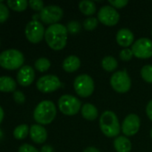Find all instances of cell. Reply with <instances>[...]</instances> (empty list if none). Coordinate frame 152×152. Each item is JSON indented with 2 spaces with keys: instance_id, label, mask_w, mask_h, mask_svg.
<instances>
[{
  "instance_id": "cell-37",
  "label": "cell",
  "mask_w": 152,
  "mask_h": 152,
  "mask_svg": "<svg viewBox=\"0 0 152 152\" xmlns=\"http://www.w3.org/2000/svg\"><path fill=\"white\" fill-rule=\"evenodd\" d=\"M83 152H100L97 148H95V147H88V148H86Z\"/></svg>"
},
{
  "instance_id": "cell-34",
  "label": "cell",
  "mask_w": 152,
  "mask_h": 152,
  "mask_svg": "<svg viewBox=\"0 0 152 152\" xmlns=\"http://www.w3.org/2000/svg\"><path fill=\"white\" fill-rule=\"evenodd\" d=\"M18 152H39L35 147H33L30 144L28 143H24L22 145H21L19 147Z\"/></svg>"
},
{
  "instance_id": "cell-16",
  "label": "cell",
  "mask_w": 152,
  "mask_h": 152,
  "mask_svg": "<svg viewBox=\"0 0 152 152\" xmlns=\"http://www.w3.org/2000/svg\"><path fill=\"white\" fill-rule=\"evenodd\" d=\"M30 136L35 143L41 144L47 141V132L43 126L36 124L30 127Z\"/></svg>"
},
{
  "instance_id": "cell-15",
  "label": "cell",
  "mask_w": 152,
  "mask_h": 152,
  "mask_svg": "<svg viewBox=\"0 0 152 152\" xmlns=\"http://www.w3.org/2000/svg\"><path fill=\"white\" fill-rule=\"evenodd\" d=\"M116 40L120 46L128 48L134 43V35L129 28H120L116 33Z\"/></svg>"
},
{
  "instance_id": "cell-26",
  "label": "cell",
  "mask_w": 152,
  "mask_h": 152,
  "mask_svg": "<svg viewBox=\"0 0 152 152\" xmlns=\"http://www.w3.org/2000/svg\"><path fill=\"white\" fill-rule=\"evenodd\" d=\"M141 76L144 81L152 84V65H145L141 69Z\"/></svg>"
},
{
  "instance_id": "cell-25",
  "label": "cell",
  "mask_w": 152,
  "mask_h": 152,
  "mask_svg": "<svg viewBox=\"0 0 152 152\" xmlns=\"http://www.w3.org/2000/svg\"><path fill=\"white\" fill-rule=\"evenodd\" d=\"M34 66H35V69L39 71V72H45L47 70L49 69L50 66H51V63H50V61L45 57H41V58H39L35 63H34Z\"/></svg>"
},
{
  "instance_id": "cell-40",
  "label": "cell",
  "mask_w": 152,
  "mask_h": 152,
  "mask_svg": "<svg viewBox=\"0 0 152 152\" xmlns=\"http://www.w3.org/2000/svg\"><path fill=\"white\" fill-rule=\"evenodd\" d=\"M151 139H152V129H151Z\"/></svg>"
},
{
  "instance_id": "cell-6",
  "label": "cell",
  "mask_w": 152,
  "mask_h": 152,
  "mask_svg": "<svg viewBox=\"0 0 152 152\" xmlns=\"http://www.w3.org/2000/svg\"><path fill=\"white\" fill-rule=\"evenodd\" d=\"M73 87L76 94L82 98L90 96L95 89L94 81L90 76L87 74L79 75L73 82Z\"/></svg>"
},
{
  "instance_id": "cell-3",
  "label": "cell",
  "mask_w": 152,
  "mask_h": 152,
  "mask_svg": "<svg viewBox=\"0 0 152 152\" xmlns=\"http://www.w3.org/2000/svg\"><path fill=\"white\" fill-rule=\"evenodd\" d=\"M56 116V107L51 101H42L35 108L33 111L34 120L39 125H48L55 119Z\"/></svg>"
},
{
  "instance_id": "cell-21",
  "label": "cell",
  "mask_w": 152,
  "mask_h": 152,
  "mask_svg": "<svg viewBox=\"0 0 152 152\" xmlns=\"http://www.w3.org/2000/svg\"><path fill=\"white\" fill-rule=\"evenodd\" d=\"M79 10L81 12L86 16H91L96 12V4L93 1L90 0H83L79 3Z\"/></svg>"
},
{
  "instance_id": "cell-1",
  "label": "cell",
  "mask_w": 152,
  "mask_h": 152,
  "mask_svg": "<svg viewBox=\"0 0 152 152\" xmlns=\"http://www.w3.org/2000/svg\"><path fill=\"white\" fill-rule=\"evenodd\" d=\"M44 37L47 45L51 49L55 51H60L66 45L68 31L65 25L56 23L50 25L46 29Z\"/></svg>"
},
{
  "instance_id": "cell-23",
  "label": "cell",
  "mask_w": 152,
  "mask_h": 152,
  "mask_svg": "<svg viewBox=\"0 0 152 152\" xmlns=\"http://www.w3.org/2000/svg\"><path fill=\"white\" fill-rule=\"evenodd\" d=\"M30 133V127L26 124L20 125L16 126L13 130V137L17 140H23L27 137L28 134Z\"/></svg>"
},
{
  "instance_id": "cell-8",
  "label": "cell",
  "mask_w": 152,
  "mask_h": 152,
  "mask_svg": "<svg viewBox=\"0 0 152 152\" xmlns=\"http://www.w3.org/2000/svg\"><path fill=\"white\" fill-rule=\"evenodd\" d=\"M45 31L44 26L40 21L32 20L27 23L24 33L28 41L32 44H38L45 37Z\"/></svg>"
},
{
  "instance_id": "cell-20",
  "label": "cell",
  "mask_w": 152,
  "mask_h": 152,
  "mask_svg": "<svg viewBox=\"0 0 152 152\" xmlns=\"http://www.w3.org/2000/svg\"><path fill=\"white\" fill-rule=\"evenodd\" d=\"M16 89V82L13 78L8 76L0 77V92L12 93Z\"/></svg>"
},
{
  "instance_id": "cell-9",
  "label": "cell",
  "mask_w": 152,
  "mask_h": 152,
  "mask_svg": "<svg viewBox=\"0 0 152 152\" xmlns=\"http://www.w3.org/2000/svg\"><path fill=\"white\" fill-rule=\"evenodd\" d=\"M64 12L62 8L58 5L51 4L45 6L43 10L39 12V19L45 24H56L63 17Z\"/></svg>"
},
{
  "instance_id": "cell-11",
  "label": "cell",
  "mask_w": 152,
  "mask_h": 152,
  "mask_svg": "<svg viewBox=\"0 0 152 152\" xmlns=\"http://www.w3.org/2000/svg\"><path fill=\"white\" fill-rule=\"evenodd\" d=\"M37 88L44 94H48L56 91L61 87L62 84L58 77L55 75H45L40 77L37 81Z\"/></svg>"
},
{
  "instance_id": "cell-36",
  "label": "cell",
  "mask_w": 152,
  "mask_h": 152,
  "mask_svg": "<svg viewBox=\"0 0 152 152\" xmlns=\"http://www.w3.org/2000/svg\"><path fill=\"white\" fill-rule=\"evenodd\" d=\"M40 152H54V149L51 146H49V145H44L41 148Z\"/></svg>"
},
{
  "instance_id": "cell-38",
  "label": "cell",
  "mask_w": 152,
  "mask_h": 152,
  "mask_svg": "<svg viewBox=\"0 0 152 152\" xmlns=\"http://www.w3.org/2000/svg\"><path fill=\"white\" fill-rule=\"evenodd\" d=\"M4 112L3 108L0 106V124L2 123V121H3V119H4Z\"/></svg>"
},
{
  "instance_id": "cell-30",
  "label": "cell",
  "mask_w": 152,
  "mask_h": 152,
  "mask_svg": "<svg viewBox=\"0 0 152 152\" xmlns=\"http://www.w3.org/2000/svg\"><path fill=\"white\" fill-rule=\"evenodd\" d=\"M119 57L122 61H128L130 60H132V58L133 57V53L132 51V49H129V48H125L123 49L120 53H119Z\"/></svg>"
},
{
  "instance_id": "cell-12",
  "label": "cell",
  "mask_w": 152,
  "mask_h": 152,
  "mask_svg": "<svg viewBox=\"0 0 152 152\" xmlns=\"http://www.w3.org/2000/svg\"><path fill=\"white\" fill-rule=\"evenodd\" d=\"M98 20L106 26H115L120 20V15L116 8L111 5L102 6L98 12Z\"/></svg>"
},
{
  "instance_id": "cell-4",
  "label": "cell",
  "mask_w": 152,
  "mask_h": 152,
  "mask_svg": "<svg viewBox=\"0 0 152 152\" xmlns=\"http://www.w3.org/2000/svg\"><path fill=\"white\" fill-rule=\"evenodd\" d=\"M24 63V56L17 49H6L0 53V66L3 69L13 70L21 69Z\"/></svg>"
},
{
  "instance_id": "cell-27",
  "label": "cell",
  "mask_w": 152,
  "mask_h": 152,
  "mask_svg": "<svg viewBox=\"0 0 152 152\" xmlns=\"http://www.w3.org/2000/svg\"><path fill=\"white\" fill-rule=\"evenodd\" d=\"M99 24V20L95 17H89L83 21V28L86 30H94Z\"/></svg>"
},
{
  "instance_id": "cell-17",
  "label": "cell",
  "mask_w": 152,
  "mask_h": 152,
  "mask_svg": "<svg viewBox=\"0 0 152 152\" xmlns=\"http://www.w3.org/2000/svg\"><path fill=\"white\" fill-rule=\"evenodd\" d=\"M62 67L65 72L68 73L75 72L81 67V60L76 55H69L64 60Z\"/></svg>"
},
{
  "instance_id": "cell-24",
  "label": "cell",
  "mask_w": 152,
  "mask_h": 152,
  "mask_svg": "<svg viewBox=\"0 0 152 152\" xmlns=\"http://www.w3.org/2000/svg\"><path fill=\"white\" fill-rule=\"evenodd\" d=\"M6 4H7V6L10 7L12 10H13L15 12H22L27 8V6L29 4V2H27L26 0L7 1Z\"/></svg>"
},
{
  "instance_id": "cell-22",
  "label": "cell",
  "mask_w": 152,
  "mask_h": 152,
  "mask_svg": "<svg viewBox=\"0 0 152 152\" xmlns=\"http://www.w3.org/2000/svg\"><path fill=\"white\" fill-rule=\"evenodd\" d=\"M101 66L106 71L113 72L118 67V62H117V61H116V59L115 57H113L111 55H108V56H105L102 59Z\"/></svg>"
},
{
  "instance_id": "cell-33",
  "label": "cell",
  "mask_w": 152,
  "mask_h": 152,
  "mask_svg": "<svg viewBox=\"0 0 152 152\" xmlns=\"http://www.w3.org/2000/svg\"><path fill=\"white\" fill-rule=\"evenodd\" d=\"M13 97L14 102L18 104H22L25 102V95L23 94L22 91H19V90L14 91L13 94Z\"/></svg>"
},
{
  "instance_id": "cell-13",
  "label": "cell",
  "mask_w": 152,
  "mask_h": 152,
  "mask_svg": "<svg viewBox=\"0 0 152 152\" xmlns=\"http://www.w3.org/2000/svg\"><path fill=\"white\" fill-rule=\"evenodd\" d=\"M141 127V119L136 114H129L125 117L121 126V130L125 136L135 135Z\"/></svg>"
},
{
  "instance_id": "cell-35",
  "label": "cell",
  "mask_w": 152,
  "mask_h": 152,
  "mask_svg": "<svg viewBox=\"0 0 152 152\" xmlns=\"http://www.w3.org/2000/svg\"><path fill=\"white\" fill-rule=\"evenodd\" d=\"M146 114L148 118L152 121V100L149 102L147 107H146Z\"/></svg>"
},
{
  "instance_id": "cell-18",
  "label": "cell",
  "mask_w": 152,
  "mask_h": 152,
  "mask_svg": "<svg viewBox=\"0 0 152 152\" xmlns=\"http://www.w3.org/2000/svg\"><path fill=\"white\" fill-rule=\"evenodd\" d=\"M114 148L116 152H130L132 150V142L126 136L119 135L114 141Z\"/></svg>"
},
{
  "instance_id": "cell-2",
  "label": "cell",
  "mask_w": 152,
  "mask_h": 152,
  "mask_svg": "<svg viewBox=\"0 0 152 152\" xmlns=\"http://www.w3.org/2000/svg\"><path fill=\"white\" fill-rule=\"evenodd\" d=\"M99 128L107 137L116 138L119 136L121 126L116 114L111 110L104 111L99 118Z\"/></svg>"
},
{
  "instance_id": "cell-14",
  "label": "cell",
  "mask_w": 152,
  "mask_h": 152,
  "mask_svg": "<svg viewBox=\"0 0 152 152\" xmlns=\"http://www.w3.org/2000/svg\"><path fill=\"white\" fill-rule=\"evenodd\" d=\"M35 78V71L29 65L22 66L17 73V82L22 86H30Z\"/></svg>"
},
{
  "instance_id": "cell-5",
  "label": "cell",
  "mask_w": 152,
  "mask_h": 152,
  "mask_svg": "<svg viewBox=\"0 0 152 152\" xmlns=\"http://www.w3.org/2000/svg\"><path fill=\"white\" fill-rule=\"evenodd\" d=\"M59 110L66 116H74L82 110V103L78 98L71 94H64L58 100Z\"/></svg>"
},
{
  "instance_id": "cell-29",
  "label": "cell",
  "mask_w": 152,
  "mask_h": 152,
  "mask_svg": "<svg viewBox=\"0 0 152 152\" xmlns=\"http://www.w3.org/2000/svg\"><path fill=\"white\" fill-rule=\"evenodd\" d=\"M9 9L1 0H0V23L6 21L9 17Z\"/></svg>"
},
{
  "instance_id": "cell-28",
  "label": "cell",
  "mask_w": 152,
  "mask_h": 152,
  "mask_svg": "<svg viewBox=\"0 0 152 152\" xmlns=\"http://www.w3.org/2000/svg\"><path fill=\"white\" fill-rule=\"evenodd\" d=\"M66 28H67V31L70 34L75 35V34H77V33H79L81 31V24L77 20H71V21H69L67 23Z\"/></svg>"
},
{
  "instance_id": "cell-19",
  "label": "cell",
  "mask_w": 152,
  "mask_h": 152,
  "mask_svg": "<svg viewBox=\"0 0 152 152\" xmlns=\"http://www.w3.org/2000/svg\"><path fill=\"white\" fill-rule=\"evenodd\" d=\"M81 112H82V116L83 117V118H85L86 120H89V121L95 120L99 116L98 109L96 108L95 105H93L91 103H85L82 107Z\"/></svg>"
},
{
  "instance_id": "cell-7",
  "label": "cell",
  "mask_w": 152,
  "mask_h": 152,
  "mask_svg": "<svg viewBox=\"0 0 152 152\" xmlns=\"http://www.w3.org/2000/svg\"><path fill=\"white\" fill-rule=\"evenodd\" d=\"M110 85L116 93L125 94L131 89L132 80L125 70H120L112 75L110 78Z\"/></svg>"
},
{
  "instance_id": "cell-41",
  "label": "cell",
  "mask_w": 152,
  "mask_h": 152,
  "mask_svg": "<svg viewBox=\"0 0 152 152\" xmlns=\"http://www.w3.org/2000/svg\"><path fill=\"white\" fill-rule=\"evenodd\" d=\"M151 34H152V31H151Z\"/></svg>"
},
{
  "instance_id": "cell-10",
  "label": "cell",
  "mask_w": 152,
  "mask_h": 152,
  "mask_svg": "<svg viewBox=\"0 0 152 152\" xmlns=\"http://www.w3.org/2000/svg\"><path fill=\"white\" fill-rule=\"evenodd\" d=\"M132 51L133 56L138 59L151 58L152 57V40L147 37L139 38L133 43Z\"/></svg>"
},
{
  "instance_id": "cell-31",
  "label": "cell",
  "mask_w": 152,
  "mask_h": 152,
  "mask_svg": "<svg viewBox=\"0 0 152 152\" xmlns=\"http://www.w3.org/2000/svg\"><path fill=\"white\" fill-rule=\"evenodd\" d=\"M29 5L32 10L36 12H41L43 8L45 7L44 3L41 0H30L29 1Z\"/></svg>"
},
{
  "instance_id": "cell-39",
  "label": "cell",
  "mask_w": 152,
  "mask_h": 152,
  "mask_svg": "<svg viewBox=\"0 0 152 152\" xmlns=\"http://www.w3.org/2000/svg\"><path fill=\"white\" fill-rule=\"evenodd\" d=\"M2 135H3V134H2V132H1V130H0V138L2 137Z\"/></svg>"
},
{
  "instance_id": "cell-32",
  "label": "cell",
  "mask_w": 152,
  "mask_h": 152,
  "mask_svg": "<svg viewBox=\"0 0 152 152\" xmlns=\"http://www.w3.org/2000/svg\"><path fill=\"white\" fill-rule=\"evenodd\" d=\"M108 3L114 8L121 9V8L125 7L128 4L129 2H128V0H109Z\"/></svg>"
}]
</instances>
